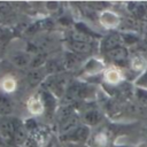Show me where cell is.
Returning a JSON list of instances; mask_svg holds the SVG:
<instances>
[{
    "mask_svg": "<svg viewBox=\"0 0 147 147\" xmlns=\"http://www.w3.org/2000/svg\"><path fill=\"white\" fill-rule=\"evenodd\" d=\"M67 79L57 74L49 75L45 80V90L51 92L55 98L60 99L67 92Z\"/></svg>",
    "mask_w": 147,
    "mask_h": 147,
    "instance_id": "obj_1",
    "label": "cell"
},
{
    "mask_svg": "<svg viewBox=\"0 0 147 147\" xmlns=\"http://www.w3.org/2000/svg\"><path fill=\"white\" fill-rule=\"evenodd\" d=\"M14 121L7 116L0 118V137L5 142L14 141Z\"/></svg>",
    "mask_w": 147,
    "mask_h": 147,
    "instance_id": "obj_2",
    "label": "cell"
},
{
    "mask_svg": "<svg viewBox=\"0 0 147 147\" xmlns=\"http://www.w3.org/2000/svg\"><path fill=\"white\" fill-rule=\"evenodd\" d=\"M88 127L85 125H78L76 129L64 133L61 136V138L64 141H75V142H80L85 141L88 137Z\"/></svg>",
    "mask_w": 147,
    "mask_h": 147,
    "instance_id": "obj_3",
    "label": "cell"
},
{
    "mask_svg": "<svg viewBox=\"0 0 147 147\" xmlns=\"http://www.w3.org/2000/svg\"><path fill=\"white\" fill-rule=\"evenodd\" d=\"M99 21H100V24L103 28L111 30V29H115L119 25L121 18L113 10H103L99 16Z\"/></svg>",
    "mask_w": 147,
    "mask_h": 147,
    "instance_id": "obj_4",
    "label": "cell"
},
{
    "mask_svg": "<svg viewBox=\"0 0 147 147\" xmlns=\"http://www.w3.org/2000/svg\"><path fill=\"white\" fill-rule=\"evenodd\" d=\"M14 121V142H16L17 145L23 146L24 142L26 141L28 137H29V132L24 125V122H22L18 118H13Z\"/></svg>",
    "mask_w": 147,
    "mask_h": 147,
    "instance_id": "obj_5",
    "label": "cell"
},
{
    "mask_svg": "<svg viewBox=\"0 0 147 147\" xmlns=\"http://www.w3.org/2000/svg\"><path fill=\"white\" fill-rule=\"evenodd\" d=\"M105 70L106 69H105L103 62L99 59H95V57L90 59L84 65V72L88 76H96Z\"/></svg>",
    "mask_w": 147,
    "mask_h": 147,
    "instance_id": "obj_6",
    "label": "cell"
},
{
    "mask_svg": "<svg viewBox=\"0 0 147 147\" xmlns=\"http://www.w3.org/2000/svg\"><path fill=\"white\" fill-rule=\"evenodd\" d=\"M103 79L109 85H118L124 79V76L119 69H117L115 67H110V68H107L105 70Z\"/></svg>",
    "mask_w": 147,
    "mask_h": 147,
    "instance_id": "obj_7",
    "label": "cell"
},
{
    "mask_svg": "<svg viewBox=\"0 0 147 147\" xmlns=\"http://www.w3.org/2000/svg\"><path fill=\"white\" fill-rule=\"evenodd\" d=\"M11 62L14 65H16L17 68H28L31 65V61H32V56L29 53L25 52H16L11 55L10 57Z\"/></svg>",
    "mask_w": 147,
    "mask_h": 147,
    "instance_id": "obj_8",
    "label": "cell"
},
{
    "mask_svg": "<svg viewBox=\"0 0 147 147\" xmlns=\"http://www.w3.org/2000/svg\"><path fill=\"white\" fill-rule=\"evenodd\" d=\"M47 75H48V72H47L46 67H41V68H37V69H32V71L29 74L28 80H29V83H30L31 86H36V85L40 84L41 82L46 80V78L48 77Z\"/></svg>",
    "mask_w": 147,
    "mask_h": 147,
    "instance_id": "obj_9",
    "label": "cell"
},
{
    "mask_svg": "<svg viewBox=\"0 0 147 147\" xmlns=\"http://www.w3.org/2000/svg\"><path fill=\"white\" fill-rule=\"evenodd\" d=\"M41 101L44 103V107H45V110L48 113V114H52L55 111V108H56V103H57V98H55L51 92H48L47 90H42L41 91Z\"/></svg>",
    "mask_w": 147,
    "mask_h": 147,
    "instance_id": "obj_10",
    "label": "cell"
},
{
    "mask_svg": "<svg viewBox=\"0 0 147 147\" xmlns=\"http://www.w3.org/2000/svg\"><path fill=\"white\" fill-rule=\"evenodd\" d=\"M28 110L32 115H41L45 111L44 103L41 101V98H30L28 101Z\"/></svg>",
    "mask_w": 147,
    "mask_h": 147,
    "instance_id": "obj_11",
    "label": "cell"
},
{
    "mask_svg": "<svg viewBox=\"0 0 147 147\" xmlns=\"http://www.w3.org/2000/svg\"><path fill=\"white\" fill-rule=\"evenodd\" d=\"M13 102L10 101V99L8 96H6L5 94H0V114L2 116H7L10 115L13 113Z\"/></svg>",
    "mask_w": 147,
    "mask_h": 147,
    "instance_id": "obj_12",
    "label": "cell"
},
{
    "mask_svg": "<svg viewBox=\"0 0 147 147\" xmlns=\"http://www.w3.org/2000/svg\"><path fill=\"white\" fill-rule=\"evenodd\" d=\"M68 47L76 53H87L90 51V46L86 44V41H77V40H70L68 42Z\"/></svg>",
    "mask_w": 147,
    "mask_h": 147,
    "instance_id": "obj_13",
    "label": "cell"
},
{
    "mask_svg": "<svg viewBox=\"0 0 147 147\" xmlns=\"http://www.w3.org/2000/svg\"><path fill=\"white\" fill-rule=\"evenodd\" d=\"M0 86L2 88L3 92L6 93H11L16 90V80L10 77V76H7V77H3L1 79V83H0Z\"/></svg>",
    "mask_w": 147,
    "mask_h": 147,
    "instance_id": "obj_14",
    "label": "cell"
},
{
    "mask_svg": "<svg viewBox=\"0 0 147 147\" xmlns=\"http://www.w3.org/2000/svg\"><path fill=\"white\" fill-rule=\"evenodd\" d=\"M131 68H132V70L138 71V72L144 71L146 68V61L140 56H136L131 61Z\"/></svg>",
    "mask_w": 147,
    "mask_h": 147,
    "instance_id": "obj_15",
    "label": "cell"
},
{
    "mask_svg": "<svg viewBox=\"0 0 147 147\" xmlns=\"http://www.w3.org/2000/svg\"><path fill=\"white\" fill-rule=\"evenodd\" d=\"M84 121L86 123H88V124H95L99 121V114L96 111H94V110H90V111L85 113Z\"/></svg>",
    "mask_w": 147,
    "mask_h": 147,
    "instance_id": "obj_16",
    "label": "cell"
},
{
    "mask_svg": "<svg viewBox=\"0 0 147 147\" xmlns=\"http://www.w3.org/2000/svg\"><path fill=\"white\" fill-rule=\"evenodd\" d=\"M94 141H95V144H96L98 146L103 147V146H106V145H107V142H108V138H107L106 133L100 132V133H98V134L95 136Z\"/></svg>",
    "mask_w": 147,
    "mask_h": 147,
    "instance_id": "obj_17",
    "label": "cell"
},
{
    "mask_svg": "<svg viewBox=\"0 0 147 147\" xmlns=\"http://www.w3.org/2000/svg\"><path fill=\"white\" fill-rule=\"evenodd\" d=\"M44 147H60V146H59V141H57V139H56L55 137L51 136V137L45 141Z\"/></svg>",
    "mask_w": 147,
    "mask_h": 147,
    "instance_id": "obj_18",
    "label": "cell"
},
{
    "mask_svg": "<svg viewBox=\"0 0 147 147\" xmlns=\"http://www.w3.org/2000/svg\"><path fill=\"white\" fill-rule=\"evenodd\" d=\"M46 7H47V8H51L49 10H55V9L59 7V3H57V2H52V1H51V2H48V3L46 5Z\"/></svg>",
    "mask_w": 147,
    "mask_h": 147,
    "instance_id": "obj_19",
    "label": "cell"
}]
</instances>
